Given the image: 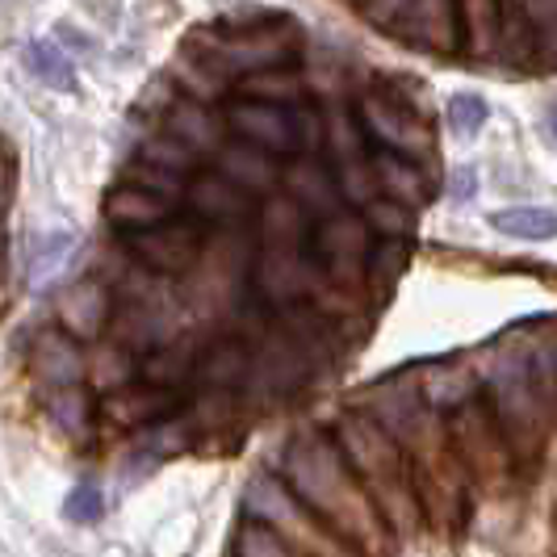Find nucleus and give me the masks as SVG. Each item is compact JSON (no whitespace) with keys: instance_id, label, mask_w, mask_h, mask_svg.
<instances>
[{"instance_id":"obj_14","label":"nucleus","mask_w":557,"mask_h":557,"mask_svg":"<svg viewBox=\"0 0 557 557\" xmlns=\"http://www.w3.org/2000/svg\"><path fill=\"white\" fill-rule=\"evenodd\" d=\"M248 373H251L248 348H244L239 339H219V344L201 348V357H197L189 377H197L201 391L226 394V391H235L239 382H248Z\"/></svg>"},{"instance_id":"obj_26","label":"nucleus","mask_w":557,"mask_h":557,"mask_svg":"<svg viewBox=\"0 0 557 557\" xmlns=\"http://www.w3.org/2000/svg\"><path fill=\"white\" fill-rule=\"evenodd\" d=\"M139 160L151 168H164V172H172V176H189L201 156H197L194 147H185L176 135H168L164 131V135H151V139L143 143Z\"/></svg>"},{"instance_id":"obj_27","label":"nucleus","mask_w":557,"mask_h":557,"mask_svg":"<svg viewBox=\"0 0 557 557\" xmlns=\"http://www.w3.org/2000/svg\"><path fill=\"white\" fill-rule=\"evenodd\" d=\"M117 339L131 344V348H147L151 352L164 339V319L151 307H143V302H131V307L117 314Z\"/></svg>"},{"instance_id":"obj_22","label":"nucleus","mask_w":557,"mask_h":557,"mask_svg":"<svg viewBox=\"0 0 557 557\" xmlns=\"http://www.w3.org/2000/svg\"><path fill=\"white\" fill-rule=\"evenodd\" d=\"M197 357H201V348H197L194 339H176V344H168V348H156L147 364H143V373H147V382H156V386H176V382H185L189 373H194Z\"/></svg>"},{"instance_id":"obj_23","label":"nucleus","mask_w":557,"mask_h":557,"mask_svg":"<svg viewBox=\"0 0 557 557\" xmlns=\"http://www.w3.org/2000/svg\"><path fill=\"white\" fill-rule=\"evenodd\" d=\"M491 226L499 231V235H511V239H554V210H545V206H516V210H499V214H491Z\"/></svg>"},{"instance_id":"obj_1","label":"nucleus","mask_w":557,"mask_h":557,"mask_svg":"<svg viewBox=\"0 0 557 557\" xmlns=\"http://www.w3.org/2000/svg\"><path fill=\"white\" fill-rule=\"evenodd\" d=\"M289 482L302 495V503H310L319 511V520H327L339 536L369 541L377 532L369 491L352 482L348 466H344V453L327 436H302L289 445Z\"/></svg>"},{"instance_id":"obj_10","label":"nucleus","mask_w":557,"mask_h":557,"mask_svg":"<svg viewBox=\"0 0 557 557\" xmlns=\"http://www.w3.org/2000/svg\"><path fill=\"white\" fill-rule=\"evenodd\" d=\"M314 256L332 269V273H352L361 269L369 256V226L357 214H323V223L314 231Z\"/></svg>"},{"instance_id":"obj_20","label":"nucleus","mask_w":557,"mask_h":557,"mask_svg":"<svg viewBox=\"0 0 557 557\" xmlns=\"http://www.w3.org/2000/svg\"><path fill=\"white\" fill-rule=\"evenodd\" d=\"M302 377H307V361L294 339H273L256 361V382H264L273 391H294Z\"/></svg>"},{"instance_id":"obj_34","label":"nucleus","mask_w":557,"mask_h":557,"mask_svg":"<svg viewBox=\"0 0 557 557\" xmlns=\"http://www.w3.org/2000/svg\"><path fill=\"white\" fill-rule=\"evenodd\" d=\"M76 524H88V520H97L101 511H106V495L92 486V482H84V486H76L72 495H67V507H63Z\"/></svg>"},{"instance_id":"obj_5","label":"nucleus","mask_w":557,"mask_h":557,"mask_svg":"<svg viewBox=\"0 0 557 557\" xmlns=\"http://www.w3.org/2000/svg\"><path fill=\"white\" fill-rule=\"evenodd\" d=\"M126 248L135 251V260L147 264L156 277H181L194 269L206 248V226L172 214L147 231H126Z\"/></svg>"},{"instance_id":"obj_19","label":"nucleus","mask_w":557,"mask_h":557,"mask_svg":"<svg viewBox=\"0 0 557 557\" xmlns=\"http://www.w3.org/2000/svg\"><path fill=\"white\" fill-rule=\"evenodd\" d=\"M168 135H176L185 147H194L197 156H206V151H214V147L223 143V126H219L214 113L194 97V101L172 106V113H168Z\"/></svg>"},{"instance_id":"obj_24","label":"nucleus","mask_w":557,"mask_h":557,"mask_svg":"<svg viewBox=\"0 0 557 557\" xmlns=\"http://www.w3.org/2000/svg\"><path fill=\"white\" fill-rule=\"evenodd\" d=\"M244 97L248 101H273V106H294L302 97V81L281 63V67H264V72H251L244 81Z\"/></svg>"},{"instance_id":"obj_13","label":"nucleus","mask_w":557,"mask_h":557,"mask_svg":"<svg viewBox=\"0 0 557 557\" xmlns=\"http://www.w3.org/2000/svg\"><path fill=\"white\" fill-rule=\"evenodd\" d=\"M185 201L194 206L201 223H239L251 214V201L239 185H231L223 172H206L185 189Z\"/></svg>"},{"instance_id":"obj_4","label":"nucleus","mask_w":557,"mask_h":557,"mask_svg":"<svg viewBox=\"0 0 557 557\" xmlns=\"http://www.w3.org/2000/svg\"><path fill=\"white\" fill-rule=\"evenodd\" d=\"M339 445L352 457L357 474L369 482V495L386 503L391 516H411V499H407V482L398 474V457L394 445L369 423V419H344L339 423Z\"/></svg>"},{"instance_id":"obj_21","label":"nucleus","mask_w":557,"mask_h":557,"mask_svg":"<svg viewBox=\"0 0 557 557\" xmlns=\"http://www.w3.org/2000/svg\"><path fill=\"white\" fill-rule=\"evenodd\" d=\"M260 244L264 248H302V206L294 197H273L260 210Z\"/></svg>"},{"instance_id":"obj_28","label":"nucleus","mask_w":557,"mask_h":557,"mask_svg":"<svg viewBox=\"0 0 557 557\" xmlns=\"http://www.w3.org/2000/svg\"><path fill=\"white\" fill-rule=\"evenodd\" d=\"M72 244H76L72 231L47 235V239L38 244V251H34V260H29V285H47V281L55 277L59 269H63V260L72 256Z\"/></svg>"},{"instance_id":"obj_7","label":"nucleus","mask_w":557,"mask_h":557,"mask_svg":"<svg viewBox=\"0 0 557 557\" xmlns=\"http://www.w3.org/2000/svg\"><path fill=\"white\" fill-rule=\"evenodd\" d=\"M55 314L59 332H67L72 339H97L113 323V298L101 281L84 277L59 294Z\"/></svg>"},{"instance_id":"obj_17","label":"nucleus","mask_w":557,"mask_h":557,"mask_svg":"<svg viewBox=\"0 0 557 557\" xmlns=\"http://www.w3.org/2000/svg\"><path fill=\"white\" fill-rule=\"evenodd\" d=\"M373 181L382 185V189H391L394 201H403V206H419V201H428V176H423V168L416 160H407V156H394V151H377L373 156Z\"/></svg>"},{"instance_id":"obj_11","label":"nucleus","mask_w":557,"mask_h":557,"mask_svg":"<svg viewBox=\"0 0 557 557\" xmlns=\"http://www.w3.org/2000/svg\"><path fill=\"white\" fill-rule=\"evenodd\" d=\"M172 214H176V197L143 189V185H131V181L110 189V197H106V219H110L122 235H126V231H147V226L164 223Z\"/></svg>"},{"instance_id":"obj_35","label":"nucleus","mask_w":557,"mask_h":557,"mask_svg":"<svg viewBox=\"0 0 557 557\" xmlns=\"http://www.w3.org/2000/svg\"><path fill=\"white\" fill-rule=\"evenodd\" d=\"M131 185H143V189H156V194L164 197H181L185 194V185H181V176H172V172H164V168H151V164H135V172H131Z\"/></svg>"},{"instance_id":"obj_33","label":"nucleus","mask_w":557,"mask_h":557,"mask_svg":"<svg viewBox=\"0 0 557 557\" xmlns=\"http://www.w3.org/2000/svg\"><path fill=\"white\" fill-rule=\"evenodd\" d=\"M92 382H101V386H126L131 382V364H126V348H101L97 357H92Z\"/></svg>"},{"instance_id":"obj_15","label":"nucleus","mask_w":557,"mask_h":557,"mask_svg":"<svg viewBox=\"0 0 557 557\" xmlns=\"http://www.w3.org/2000/svg\"><path fill=\"white\" fill-rule=\"evenodd\" d=\"M289 59V42L285 38H273V34H239V38H226L219 47V72H264V67H281Z\"/></svg>"},{"instance_id":"obj_16","label":"nucleus","mask_w":557,"mask_h":557,"mask_svg":"<svg viewBox=\"0 0 557 557\" xmlns=\"http://www.w3.org/2000/svg\"><path fill=\"white\" fill-rule=\"evenodd\" d=\"M219 164H223L226 181H231V185H239L244 194H269V189L281 181L277 160H273L269 151H260V147H251V143H244V139L223 147Z\"/></svg>"},{"instance_id":"obj_3","label":"nucleus","mask_w":557,"mask_h":557,"mask_svg":"<svg viewBox=\"0 0 557 557\" xmlns=\"http://www.w3.org/2000/svg\"><path fill=\"white\" fill-rule=\"evenodd\" d=\"M231 131L244 143L269 151V156H294L307 151L319 135V117L307 106H273V101H235L226 110Z\"/></svg>"},{"instance_id":"obj_12","label":"nucleus","mask_w":557,"mask_h":557,"mask_svg":"<svg viewBox=\"0 0 557 557\" xmlns=\"http://www.w3.org/2000/svg\"><path fill=\"white\" fill-rule=\"evenodd\" d=\"M185 407V394L176 386H117V391L106 398V411H110L117 423H164L176 411Z\"/></svg>"},{"instance_id":"obj_18","label":"nucleus","mask_w":557,"mask_h":557,"mask_svg":"<svg viewBox=\"0 0 557 557\" xmlns=\"http://www.w3.org/2000/svg\"><path fill=\"white\" fill-rule=\"evenodd\" d=\"M285 181H289V194L298 206H307L314 214H335L339 210V185L319 160H298L285 172Z\"/></svg>"},{"instance_id":"obj_32","label":"nucleus","mask_w":557,"mask_h":557,"mask_svg":"<svg viewBox=\"0 0 557 557\" xmlns=\"http://www.w3.org/2000/svg\"><path fill=\"white\" fill-rule=\"evenodd\" d=\"M448 126H453L461 139L478 135V131L486 126V101L474 97V92H457V97L448 101Z\"/></svg>"},{"instance_id":"obj_25","label":"nucleus","mask_w":557,"mask_h":557,"mask_svg":"<svg viewBox=\"0 0 557 557\" xmlns=\"http://www.w3.org/2000/svg\"><path fill=\"white\" fill-rule=\"evenodd\" d=\"M22 59H26L29 76H38V81L47 84V88H76L72 59L63 55L59 47H51V42H26Z\"/></svg>"},{"instance_id":"obj_30","label":"nucleus","mask_w":557,"mask_h":557,"mask_svg":"<svg viewBox=\"0 0 557 557\" xmlns=\"http://www.w3.org/2000/svg\"><path fill=\"white\" fill-rule=\"evenodd\" d=\"M51 416L63 432H72V436H81L84 428H88V394L81 386H59L51 394Z\"/></svg>"},{"instance_id":"obj_8","label":"nucleus","mask_w":557,"mask_h":557,"mask_svg":"<svg viewBox=\"0 0 557 557\" xmlns=\"http://www.w3.org/2000/svg\"><path fill=\"white\" fill-rule=\"evenodd\" d=\"M26 364L29 373H34V382H42L51 391H59V386H81L84 369H88V361H84L81 352V339H72V335L59 332V327H47V332L34 335Z\"/></svg>"},{"instance_id":"obj_9","label":"nucleus","mask_w":557,"mask_h":557,"mask_svg":"<svg viewBox=\"0 0 557 557\" xmlns=\"http://www.w3.org/2000/svg\"><path fill=\"white\" fill-rule=\"evenodd\" d=\"M310 285H314V273H310V260L302 256V248L260 251V260H256V289H260L273 307L307 298Z\"/></svg>"},{"instance_id":"obj_31","label":"nucleus","mask_w":557,"mask_h":557,"mask_svg":"<svg viewBox=\"0 0 557 557\" xmlns=\"http://www.w3.org/2000/svg\"><path fill=\"white\" fill-rule=\"evenodd\" d=\"M369 206V219L364 226H377L382 235H411V206H403V201H394V197H373V201H364Z\"/></svg>"},{"instance_id":"obj_6","label":"nucleus","mask_w":557,"mask_h":557,"mask_svg":"<svg viewBox=\"0 0 557 557\" xmlns=\"http://www.w3.org/2000/svg\"><path fill=\"white\" fill-rule=\"evenodd\" d=\"M361 122L373 139L382 143L394 156H407V160H423L432 151V131L423 126L407 101H398L391 92H369L361 101Z\"/></svg>"},{"instance_id":"obj_2","label":"nucleus","mask_w":557,"mask_h":557,"mask_svg":"<svg viewBox=\"0 0 557 557\" xmlns=\"http://www.w3.org/2000/svg\"><path fill=\"white\" fill-rule=\"evenodd\" d=\"M364 17L416 51H457L461 13L457 0H364Z\"/></svg>"},{"instance_id":"obj_36","label":"nucleus","mask_w":557,"mask_h":557,"mask_svg":"<svg viewBox=\"0 0 557 557\" xmlns=\"http://www.w3.org/2000/svg\"><path fill=\"white\" fill-rule=\"evenodd\" d=\"M478 181H474V168H461L457 176H453V194L457 197H474Z\"/></svg>"},{"instance_id":"obj_29","label":"nucleus","mask_w":557,"mask_h":557,"mask_svg":"<svg viewBox=\"0 0 557 557\" xmlns=\"http://www.w3.org/2000/svg\"><path fill=\"white\" fill-rule=\"evenodd\" d=\"M235 557H294L289 545L264 520H248L235 536Z\"/></svg>"}]
</instances>
